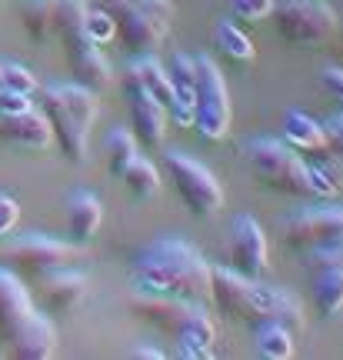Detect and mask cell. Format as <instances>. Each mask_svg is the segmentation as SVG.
Here are the masks:
<instances>
[{"instance_id": "obj_2", "label": "cell", "mask_w": 343, "mask_h": 360, "mask_svg": "<svg viewBox=\"0 0 343 360\" xmlns=\"http://www.w3.org/2000/svg\"><path fill=\"white\" fill-rule=\"evenodd\" d=\"M210 300L230 321L257 323V321H280L290 330L304 327V304L273 283H260L233 267H210Z\"/></svg>"}, {"instance_id": "obj_21", "label": "cell", "mask_w": 343, "mask_h": 360, "mask_svg": "<svg viewBox=\"0 0 343 360\" xmlns=\"http://www.w3.org/2000/svg\"><path fill=\"white\" fill-rule=\"evenodd\" d=\"M313 307L323 321L343 310V267H320L313 277Z\"/></svg>"}, {"instance_id": "obj_10", "label": "cell", "mask_w": 343, "mask_h": 360, "mask_svg": "<svg viewBox=\"0 0 343 360\" xmlns=\"http://www.w3.org/2000/svg\"><path fill=\"white\" fill-rule=\"evenodd\" d=\"M40 317L44 314L34 307V300L20 283V277L13 270L0 267V344L13 347Z\"/></svg>"}, {"instance_id": "obj_28", "label": "cell", "mask_w": 343, "mask_h": 360, "mask_svg": "<svg viewBox=\"0 0 343 360\" xmlns=\"http://www.w3.org/2000/svg\"><path fill=\"white\" fill-rule=\"evenodd\" d=\"M84 37L93 44V47H103L117 37V24L114 13L107 7H87V17H84Z\"/></svg>"}, {"instance_id": "obj_24", "label": "cell", "mask_w": 343, "mask_h": 360, "mask_svg": "<svg viewBox=\"0 0 343 360\" xmlns=\"http://www.w3.org/2000/svg\"><path fill=\"white\" fill-rule=\"evenodd\" d=\"M120 180L127 184V191L137 197V200H150L160 193V170L153 167L147 157H134L127 167L120 170Z\"/></svg>"}, {"instance_id": "obj_3", "label": "cell", "mask_w": 343, "mask_h": 360, "mask_svg": "<svg viewBox=\"0 0 343 360\" xmlns=\"http://www.w3.org/2000/svg\"><path fill=\"white\" fill-rule=\"evenodd\" d=\"M40 110L51 120L53 141L60 147V154L70 164H87V143L90 127L97 120V101L93 90L80 84H53L40 90Z\"/></svg>"}, {"instance_id": "obj_14", "label": "cell", "mask_w": 343, "mask_h": 360, "mask_svg": "<svg viewBox=\"0 0 343 360\" xmlns=\"http://www.w3.org/2000/svg\"><path fill=\"white\" fill-rule=\"evenodd\" d=\"M174 337H177V347H174V357L183 360H204L214 357V340H216V327L207 314L204 300H190L183 317L174 327Z\"/></svg>"}, {"instance_id": "obj_4", "label": "cell", "mask_w": 343, "mask_h": 360, "mask_svg": "<svg viewBox=\"0 0 343 360\" xmlns=\"http://www.w3.org/2000/svg\"><path fill=\"white\" fill-rule=\"evenodd\" d=\"M240 157L260 184H267L273 191L297 193V197H310L306 187V167L304 157L293 150L287 141H273V137H250L240 143Z\"/></svg>"}, {"instance_id": "obj_26", "label": "cell", "mask_w": 343, "mask_h": 360, "mask_svg": "<svg viewBox=\"0 0 343 360\" xmlns=\"http://www.w3.org/2000/svg\"><path fill=\"white\" fill-rule=\"evenodd\" d=\"M137 154H140V143L127 127H114L107 134V164H110L114 177H120V170L127 167Z\"/></svg>"}, {"instance_id": "obj_20", "label": "cell", "mask_w": 343, "mask_h": 360, "mask_svg": "<svg viewBox=\"0 0 343 360\" xmlns=\"http://www.w3.org/2000/svg\"><path fill=\"white\" fill-rule=\"evenodd\" d=\"M254 347L267 360H290L293 357V330L280 321H257L254 323Z\"/></svg>"}, {"instance_id": "obj_13", "label": "cell", "mask_w": 343, "mask_h": 360, "mask_svg": "<svg viewBox=\"0 0 343 360\" xmlns=\"http://www.w3.org/2000/svg\"><path fill=\"white\" fill-rule=\"evenodd\" d=\"M124 101H127V114H130V134L137 137L140 147H147V150L164 147V137H167L164 103H157L147 90H140L127 77H124Z\"/></svg>"}, {"instance_id": "obj_7", "label": "cell", "mask_w": 343, "mask_h": 360, "mask_svg": "<svg viewBox=\"0 0 343 360\" xmlns=\"http://www.w3.org/2000/svg\"><path fill=\"white\" fill-rule=\"evenodd\" d=\"M270 17L277 24V34L293 47L323 44L337 34V11L327 0H277Z\"/></svg>"}, {"instance_id": "obj_29", "label": "cell", "mask_w": 343, "mask_h": 360, "mask_svg": "<svg viewBox=\"0 0 343 360\" xmlns=\"http://www.w3.org/2000/svg\"><path fill=\"white\" fill-rule=\"evenodd\" d=\"M0 80H4V87L7 90H20V94H37V77H34V70L24 64H17V60H0Z\"/></svg>"}, {"instance_id": "obj_23", "label": "cell", "mask_w": 343, "mask_h": 360, "mask_svg": "<svg viewBox=\"0 0 343 360\" xmlns=\"http://www.w3.org/2000/svg\"><path fill=\"white\" fill-rule=\"evenodd\" d=\"M283 137L293 150H320L323 147V127L304 110H287L283 117Z\"/></svg>"}, {"instance_id": "obj_25", "label": "cell", "mask_w": 343, "mask_h": 360, "mask_svg": "<svg viewBox=\"0 0 343 360\" xmlns=\"http://www.w3.org/2000/svg\"><path fill=\"white\" fill-rule=\"evenodd\" d=\"M214 44L216 51L224 53V57H230V60H240V64H247V60H254V40L243 34L240 27L233 24V20H220L214 30Z\"/></svg>"}, {"instance_id": "obj_36", "label": "cell", "mask_w": 343, "mask_h": 360, "mask_svg": "<svg viewBox=\"0 0 343 360\" xmlns=\"http://www.w3.org/2000/svg\"><path fill=\"white\" fill-rule=\"evenodd\" d=\"M130 357H143V360H160V357H164V350H160V347H150V344H143V347H134V350H130Z\"/></svg>"}, {"instance_id": "obj_17", "label": "cell", "mask_w": 343, "mask_h": 360, "mask_svg": "<svg viewBox=\"0 0 343 360\" xmlns=\"http://www.w3.org/2000/svg\"><path fill=\"white\" fill-rule=\"evenodd\" d=\"M64 224H67V237H70V244L84 247L90 244L97 231H101L103 224V204L97 193L90 191H74L67 197V207H64Z\"/></svg>"}, {"instance_id": "obj_37", "label": "cell", "mask_w": 343, "mask_h": 360, "mask_svg": "<svg viewBox=\"0 0 343 360\" xmlns=\"http://www.w3.org/2000/svg\"><path fill=\"white\" fill-rule=\"evenodd\" d=\"M0 4H4V0H0Z\"/></svg>"}, {"instance_id": "obj_22", "label": "cell", "mask_w": 343, "mask_h": 360, "mask_svg": "<svg viewBox=\"0 0 343 360\" xmlns=\"http://www.w3.org/2000/svg\"><path fill=\"white\" fill-rule=\"evenodd\" d=\"M84 17H87V0H53V34H60L67 51L87 40Z\"/></svg>"}, {"instance_id": "obj_35", "label": "cell", "mask_w": 343, "mask_h": 360, "mask_svg": "<svg viewBox=\"0 0 343 360\" xmlns=\"http://www.w3.org/2000/svg\"><path fill=\"white\" fill-rule=\"evenodd\" d=\"M320 84H323V90L330 94V97H337V101L343 103V67H323L320 70Z\"/></svg>"}, {"instance_id": "obj_1", "label": "cell", "mask_w": 343, "mask_h": 360, "mask_svg": "<svg viewBox=\"0 0 343 360\" xmlns=\"http://www.w3.org/2000/svg\"><path fill=\"white\" fill-rule=\"evenodd\" d=\"M134 290L153 297L207 300L210 297V264L193 244L180 237H157L130 264Z\"/></svg>"}, {"instance_id": "obj_18", "label": "cell", "mask_w": 343, "mask_h": 360, "mask_svg": "<svg viewBox=\"0 0 343 360\" xmlns=\"http://www.w3.org/2000/svg\"><path fill=\"white\" fill-rule=\"evenodd\" d=\"M67 60L74 67V84H80V87H87L97 94V90H103L110 84V64H107V57L101 53V47H93L90 40L70 47V51H67Z\"/></svg>"}, {"instance_id": "obj_12", "label": "cell", "mask_w": 343, "mask_h": 360, "mask_svg": "<svg viewBox=\"0 0 343 360\" xmlns=\"http://www.w3.org/2000/svg\"><path fill=\"white\" fill-rule=\"evenodd\" d=\"M227 267L240 270L247 277H260V270L270 264V250H267V233L260 227V220L250 214H237L230 224V237H227Z\"/></svg>"}, {"instance_id": "obj_15", "label": "cell", "mask_w": 343, "mask_h": 360, "mask_svg": "<svg viewBox=\"0 0 343 360\" xmlns=\"http://www.w3.org/2000/svg\"><path fill=\"white\" fill-rule=\"evenodd\" d=\"M87 290H90V281L80 270L53 267L40 274V300H44V310H51V314L77 310L87 300Z\"/></svg>"}, {"instance_id": "obj_33", "label": "cell", "mask_w": 343, "mask_h": 360, "mask_svg": "<svg viewBox=\"0 0 343 360\" xmlns=\"http://www.w3.org/2000/svg\"><path fill=\"white\" fill-rule=\"evenodd\" d=\"M17 217H20V204L11 193H0V237H7L17 227Z\"/></svg>"}, {"instance_id": "obj_30", "label": "cell", "mask_w": 343, "mask_h": 360, "mask_svg": "<svg viewBox=\"0 0 343 360\" xmlns=\"http://www.w3.org/2000/svg\"><path fill=\"white\" fill-rule=\"evenodd\" d=\"M273 4L277 0H227V7L233 11L237 20H247V24H260L273 13Z\"/></svg>"}, {"instance_id": "obj_31", "label": "cell", "mask_w": 343, "mask_h": 360, "mask_svg": "<svg viewBox=\"0 0 343 360\" xmlns=\"http://www.w3.org/2000/svg\"><path fill=\"white\" fill-rule=\"evenodd\" d=\"M320 127H323V147L337 160H343V114H330Z\"/></svg>"}, {"instance_id": "obj_6", "label": "cell", "mask_w": 343, "mask_h": 360, "mask_svg": "<svg viewBox=\"0 0 343 360\" xmlns=\"http://www.w3.org/2000/svg\"><path fill=\"white\" fill-rule=\"evenodd\" d=\"M164 174L174 180L180 200L187 204L193 217H214L224 207V187L210 167H204L200 160L180 154V150H167L164 154Z\"/></svg>"}, {"instance_id": "obj_11", "label": "cell", "mask_w": 343, "mask_h": 360, "mask_svg": "<svg viewBox=\"0 0 343 360\" xmlns=\"http://www.w3.org/2000/svg\"><path fill=\"white\" fill-rule=\"evenodd\" d=\"M103 7L114 13L117 37L124 40V47H130L134 53H157V47L167 40L170 24L160 20V17H150V13L137 11L127 0H107Z\"/></svg>"}, {"instance_id": "obj_34", "label": "cell", "mask_w": 343, "mask_h": 360, "mask_svg": "<svg viewBox=\"0 0 343 360\" xmlns=\"http://www.w3.org/2000/svg\"><path fill=\"white\" fill-rule=\"evenodd\" d=\"M127 4H134L137 11L143 13H150V17H160V20H174V4L170 0H127Z\"/></svg>"}, {"instance_id": "obj_9", "label": "cell", "mask_w": 343, "mask_h": 360, "mask_svg": "<svg viewBox=\"0 0 343 360\" xmlns=\"http://www.w3.org/2000/svg\"><path fill=\"white\" fill-rule=\"evenodd\" d=\"M4 257L13 260L20 270L44 274V270L70 267L74 260H80V247L70 244V240L44 237V233H17L11 244L4 247Z\"/></svg>"}, {"instance_id": "obj_8", "label": "cell", "mask_w": 343, "mask_h": 360, "mask_svg": "<svg viewBox=\"0 0 343 360\" xmlns=\"http://www.w3.org/2000/svg\"><path fill=\"white\" fill-rule=\"evenodd\" d=\"M283 244L297 254H306L313 247L343 244V207H304L280 224Z\"/></svg>"}, {"instance_id": "obj_5", "label": "cell", "mask_w": 343, "mask_h": 360, "mask_svg": "<svg viewBox=\"0 0 343 360\" xmlns=\"http://www.w3.org/2000/svg\"><path fill=\"white\" fill-rule=\"evenodd\" d=\"M197 87H193V127L204 141H224L230 130V94L220 67L200 53L193 57Z\"/></svg>"}, {"instance_id": "obj_32", "label": "cell", "mask_w": 343, "mask_h": 360, "mask_svg": "<svg viewBox=\"0 0 343 360\" xmlns=\"http://www.w3.org/2000/svg\"><path fill=\"white\" fill-rule=\"evenodd\" d=\"M34 101H30V94H20V90H0V114H24L30 110Z\"/></svg>"}, {"instance_id": "obj_27", "label": "cell", "mask_w": 343, "mask_h": 360, "mask_svg": "<svg viewBox=\"0 0 343 360\" xmlns=\"http://www.w3.org/2000/svg\"><path fill=\"white\" fill-rule=\"evenodd\" d=\"M20 17H24L27 34L37 40V44L53 34V0H27Z\"/></svg>"}, {"instance_id": "obj_16", "label": "cell", "mask_w": 343, "mask_h": 360, "mask_svg": "<svg viewBox=\"0 0 343 360\" xmlns=\"http://www.w3.org/2000/svg\"><path fill=\"white\" fill-rule=\"evenodd\" d=\"M0 143L40 154L53 143L51 120L44 117V110H34V107L24 114H0Z\"/></svg>"}, {"instance_id": "obj_19", "label": "cell", "mask_w": 343, "mask_h": 360, "mask_svg": "<svg viewBox=\"0 0 343 360\" xmlns=\"http://www.w3.org/2000/svg\"><path fill=\"white\" fill-rule=\"evenodd\" d=\"M127 80H134L140 90H147L157 103H164L167 110H170V103H174V87H170V74H167V64H160L153 53H140L137 60L127 67Z\"/></svg>"}]
</instances>
